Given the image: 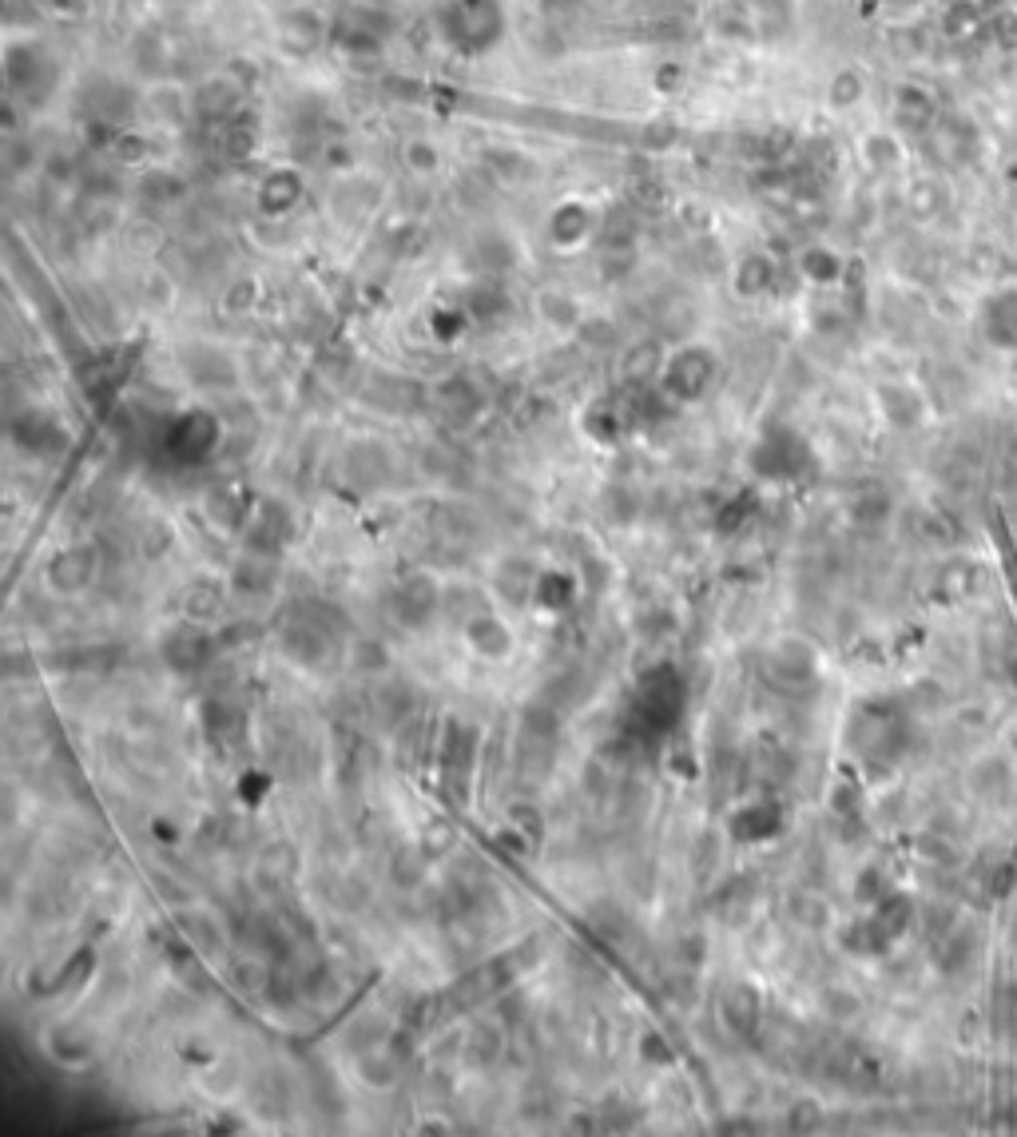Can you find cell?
<instances>
[{
    "mask_svg": "<svg viewBox=\"0 0 1017 1137\" xmlns=\"http://www.w3.org/2000/svg\"><path fill=\"white\" fill-rule=\"evenodd\" d=\"M394 605H398V617H402V621L422 624L429 612L438 609V589L429 585V577H414V581H405L402 589L394 593Z\"/></svg>",
    "mask_w": 1017,
    "mask_h": 1137,
    "instance_id": "3957f363",
    "label": "cell"
},
{
    "mask_svg": "<svg viewBox=\"0 0 1017 1137\" xmlns=\"http://www.w3.org/2000/svg\"><path fill=\"white\" fill-rule=\"evenodd\" d=\"M735 828V840H767V831H776L779 828V816L771 808H744L740 816L732 820Z\"/></svg>",
    "mask_w": 1017,
    "mask_h": 1137,
    "instance_id": "ba28073f",
    "label": "cell"
},
{
    "mask_svg": "<svg viewBox=\"0 0 1017 1137\" xmlns=\"http://www.w3.org/2000/svg\"><path fill=\"white\" fill-rule=\"evenodd\" d=\"M985 330L997 347H1017V291H1002V295L990 303V318H985Z\"/></svg>",
    "mask_w": 1017,
    "mask_h": 1137,
    "instance_id": "5b68a950",
    "label": "cell"
},
{
    "mask_svg": "<svg viewBox=\"0 0 1017 1137\" xmlns=\"http://www.w3.org/2000/svg\"><path fill=\"white\" fill-rule=\"evenodd\" d=\"M92 577H96V553H88V549H68L64 558H56L48 565V581L64 593L84 589Z\"/></svg>",
    "mask_w": 1017,
    "mask_h": 1137,
    "instance_id": "7a4b0ae2",
    "label": "cell"
},
{
    "mask_svg": "<svg viewBox=\"0 0 1017 1137\" xmlns=\"http://www.w3.org/2000/svg\"><path fill=\"white\" fill-rule=\"evenodd\" d=\"M676 708H679V680L672 668H657V672H648L640 680V689H636V712L645 716L648 724H664L676 720Z\"/></svg>",
    "mask_w": 1017,
    "mask_h": 1137,
    "instance_id": "6da1fadb",
    "label": "cell"
},
{
    "mask_svg": "<svg viewBox=\"0 0 1017 1137\" xmlns=\"http://www.w3.org/2000/svg\"><path fill=\"white\" fill-rule=\"evenodd\" d=\"M723 1018H728L732 1030L752 1034L755 1022H759V998H755L752 986H732V991L723 995Z\"/></svg>",
    "mask_w": 1017,
    "mask_h": 1137,
    "instance_id": "52a82bcc",
    "label": "cell"
},
{
    "mask_svg": "<svg viewBox=\"0 0 1017 1137\" xmlns=\"http://www.w3.org/2000/svg\"><path fill=\"white\" fill-rule=\"evenodd\" d=\"M470 641H473V648H477V653L493 656V660L513 648V633H509V629H505L497 617H473V621H470Z\"/></svg>",
    "mask_w": 1017,
    "mask_h": 1137,
    "instance_id": "8992f818",
    "label": "cell"
},
{
    "mask_svg": "<svg viewBox=\"0 0 1017 1137\" xmlns=\"http://www.w3.org/2000/svg\"><path fill=\"white\" fill-rule=\"evenodd\" d=\"M184 605H187V612H191V617H215V612H220V605H223V589L215 585V581H196V585L187 589Z\"/></svg>",
    "mask_w": 1017,
    "mask_h": 1137,
    "instance_id": "9c48e42d",
    "label": "cell"
},
{
    "mask_svg": "<svg viewBox=\"0 0 1017 1137\" xmlns=\"http://www.w3.org/2000/svg\"><path fill=\"white\" fill-rule=\"evenodd\" d=\"M572 585L569 577H545L541 585H536V601L545 605V609H565V605L572 601Z\"/></svg>",
    "mask_w": 1017,
    "mask_h": 1137,
    "instance_id": "30bf717a",
    "label": "cell"
},
{
    "mask_svg": "<svg viewBox=\"0 0 1017 1137\" xmlns=\"http://www.w3.org/2000/svg\"><path fill=\"white\" fill-rule=\"evenodd\" d=\"M703 383H708V354H679L672 362V371H667V386L679 394V398H691V394H700Z\"/></svg>",
    "mask_w": 1017,
    "mask_h": 1137,
    "instance_id": "277c9868",
    "label": "cell"
},
{
    "mask_svg": "<svg viewBox=\"0 0 1017 1137\" xmlns=\"http://www.w3.org/2000/svg\"><path fill=\"white\" fill-rule=\"evenodd\" d=\"M1009 680H1014V689H1017V660L1009 665Z\"/></svg>",
    "mask_w": 1017,
    "mask_h": 1137,
    "instance_id": "7c38bea8",
    "label": "cell"
},
{
    "mask_svg": "<svg viewBox=\"0 0 1017 1137\" xmlns=\"http://www.w3.org/2000/svg\"><path fill=\"white\" fill-rule=\"evenodd\" d=\"M640 1046H645V1058L648 1062H672V1050L660 1046L657 1034H645V1042H640Z\"/></svg>",
    "mask_w": 1017,
    "mask_h": 1137,
    "instance_id": "8fae6325",
    "label": "cell"
}]
</instances>
